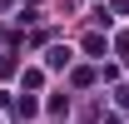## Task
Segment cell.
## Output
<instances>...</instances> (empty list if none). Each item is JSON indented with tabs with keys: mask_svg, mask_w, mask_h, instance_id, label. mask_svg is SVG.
Here are the masks:
<instances>
[{
	"mask_svg": "<svg viewBox=\"0 0 129 124\" xmlns=\"http://www.w3.org/2000/svg\"><path fill=\"white\" fill-rule=\"evenodd\" d=\"M20 114H25V119H30V114H40V99H35V94H25V99H20Z\"/></svg>",
	"mask_w": 129,
	"mask_h": 124,
	"instance_id": "4",
	"label": "cell"
},
{
	"mask_svg": "<svg viewBox=\"0 0 129 124\" xmlns=\"http://www.w3.org/2000/svg\"><path fill=\"white\" fill-rule=\"evenodd\" d=\"M45 109H50V114H64V109H70V99H64V94H50V104H45Z\"/></svg>",
	"mask_w": 129,
	"mask_h": 124,
	"instance_id": "5",
	"label": "cell"
},
{
	"mask_svg": "<svg viewBox=\"0 0 129 124\" xmlns=\"http://www.w3.org/2000/svg\"><path fill=\"white\" fill-rule=\"evenodd\" d=\"M114 50H119V55L129 60V30H119V35H114Z\"/></svg>",
	"mask_w": 129,
	"mask_h": 124,
	"instance_id": "6",
	"label": "cell"
},
{
	"mask_svg": "<svg viewBox=\"0 0 129 124\" xmlns=\"http://www.w3.org/2000/svg\"><path fill=\"white\" fill-rule=\"evenodd\" d=\"M45 84V70H20V89H40Z\"/></svg>",
	"mask_w": 129,
	"mask_h": 124,
	"instance_id": "3",
	"label": "cell"
},
{
	"mask_svg": "<svg viewBox=\"0 0 129 124\" xmlns=\"http://www.w3.org/2000/svg\"><path fill=\"white\" fill-rule=\"evenodd\" d=\"M104 50H109V40H104L99 30H89V35H84V55H89V60H104Z\"/></svg>",
	"mask_w": 129,
	"mask_h": 124,
	"instance_id": "2",
	"label": "cell"
},
{
	"mask_svg": "<svg viewBox=\"0 0 129 124\" xmlns=\"http://www.w3.org/2000/svg\"><path fill=\"white\" fill-rule=\"evenodd\" d=\"M70 60H75V55H70L64 45H50L45 50V70H70Z\"/></svg>",
	"mask_w": 129,
	"mask_h": 124,
	"instance_id": "1",
	"label": "cell"
}]
</instances>
